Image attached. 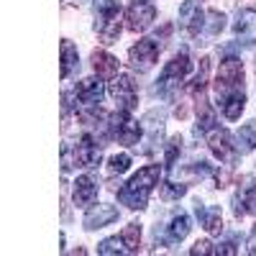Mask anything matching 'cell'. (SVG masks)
<instances>
[{"label":"cell","instance_id":"cell-16","mask_svg":"<svg viewBox=\"0 0 256 256\" xmlns=\"http://www.w3.org/2000/svg\"><path fill=\"white\" fill-rule=\"evenodd\" d=\"M195 216L200 220V226L208 230V233H218L223 230V216H220V208H210V205H202V202H195Z\"/></svg>","mask_w":256,"mask_h":256},{"label":"cell","instance_id":"cell-23","mask_svg":"<svg viewBox=\"0 0 256 256\" xmlns=\"http://www.w3.org/2000/svg\"><path fill=\"white\" fill-rule=\"evenodd\" d=\"M208 72H210V59L208 56H202L200 59V70H198V74H195V80L190 82V95H202V90H205V84H208Z\"/></svg>","mask_w":256,"mask_h":256},{"label":"cell","instance_id":"cell-12","mask_svg":"<svg viewBox=\"0 0 256 256\" xmlns=\"http://www.w3.org/2000/svg\"><path fill=\"white\" fill-rule=\"evenodd\" d=\"M74 154H77V166H88V169H92V166L100 164L102 148H100V144L95 141L92 134H84V136L77 141V146H74Z\"/></svg>","mask_w":256,"mask_h":256},{"label":"cell","instance_id":"cell-15","mask_svg":"<svg viewBox=\"0 0 256 256\" xmlns=\"http://www.w3.org/2000/svg\"><path fill=\"white\" fill-rule=\"evenodd\" d=\"M233 36L238 44H256V10H241L236 24H233Z\"/></svg>","mask_w":256,"mask_h":256},{"label":"cell","instance_id":"cell-10","mask_svg":"<svg viewBox=\"0 0 256 256\" xmlns=\"http://www.w3.org/2000/svg\"><path fill=\"white\" fill-rule=\"evenodd\" d=\"M205 18L208 13L198 6V0H184L180 8V26L184 31L187 38H198L200 31L205 28Z\"/></svg>","mask_w":256,"mask_h":256},{"label":"cell","instance_id":"cell-13","mask_svg":"<svg viewBox=\"0 0 256 256\" xmlns=\"http://www.w3.org/2000/svg\"><path fill=\"white\" fill-rule=\"evenodd\" d=\"M113 220H118V208L116 205H90L88 212H84L82 226L88 230H98V228L110 226Z\"/></svg>","mask_w":256,"mask_h":256},{"label":"cell","instance_id":"cell-31","mask_svg":"<svg viewBox=\"0 0 256 256\" xmlns=\"http://www.w3.org/2000/svg\"><path fill=\"white\" fill-rule=\"evenodd\" d=\"M216 254H228V256L238 254V248H236V238H228V241H223V244L216 248Z\"/></svg>","mask_w":256,"mask_h":256},{"label":"cell","instance_id":"cell-17","mask_svg":"<svg viewBox=\"0 0 256 256\" xmlns=\"http://www.w3.org/2000/svg\"><path fill=\"white\" fill-rule=\"evenodd\" d=\"M92 67H95L100 80H113L118 74V59L108 52L98 49V52H92Z\"/></svg>","mask_w":256,"mask_h":256},{"label":"cell","instance_id":"cell-18","mask_svg":"<svg viewBox=\"0 0 256 256\" xmlns=\"http://www.w3.org/2000/svg\"><path fill=\"white\" fill-rule=\"evenodd\" d=\"M192 223H190V216L187 212H177V216L169 220L166 226V236H164V244H180L187 238V233H190Z\"/></svg>","mask_w":256,"mask_h":256},{"label":"cell","instance_id":"cell-21","mask_svg":"<svg viewBox=\"0 0 256 256\" xmlns=\"http://www.w3.org/2000/svg\"><path fill=\"white\" fill-rule=\"evenodd\" d=\"M236 146H238V154H248V152L256 148V120H248L238 128Z\"/></svg>","mask_w":256,"mask_h":256},{"label":"cell","instance_id":"cell-14","mask_svg":"<svg viewBox=\"0 0 256 256\" xmlns=\"http://www.w3.org/2000/svg\"><path fill=\"white\" fill-rule=\"evenodd\" d=\"M98 198V177L92 174H82L77 177L74 182V190H72V200L77 208H90Z\"/></svg>","mask_w":256,"mask_h":256},{"label":"cell","instance_id":"cell-22","mask_svg":"<svg viewBox=\"0 0 256 256\" xmlns=\"http://www.w3.org/2000/svg\"><path fill=\"white\" fill-rule=\"evenodd\" d=\"M98 254H100V256H120V254H131V251H128L123 236H110V238L100 241Z\"/></svg>","mask_w":256,"mask_h":256},{"label":"cell","instance_id":"cell-19","mask_svg":"<svg viewBox=\"0 0 256 256\" xmlns=\"http://www.w3.org/2000/svg\"><path fill=\"white\" fill-rule=\"evenodd\" d=\"M141 126L148 131V141H146V144H152V146H148V152H152V148L162 141V131H164V110H152V113H146Z\"/></svg>","mask_w":256,"mask_h":256},{"label":"cell","instance_id":"cell-2","mask_svg":"<svg viewBox=\"0 0 256 256\" xmlns=\"http://www.w3.org/2000/svg\"><path fill=\"white\" fill-rule=\"evenodd\" d=\"M159 180H162V164H148V166L138 169V172L118 190L120 205L131 208V210H144L146 202H148V195L154 192Z\"/></svg>","mask_w":256,"mask_h":256},{"label":"cell","instance_id":"cell-3","mask_svg":"<svg viewBox=\"0 0 256 256\" xmlns=\"http://www.w3.org/2000/svg\"><path fill=\"white\" fill-rule=\"evenodd\" d=\"M120 0H98L95 3V34L102 44H116L120 36Z\"/></svg>","mask_w":256,"mask_h":256},{"label":"cell","instance_id":"cell-6","mask_svg":"<svg viewBox=\"0 0 256 256\" xmlns=\"http://www.w3.org/2000/svg\"><path fill=\"white\" fill-rule=\"evenodd\" d=\"M159 52H162V41L156 36L154 38H141L128 49V62H131V67L136 72H148L156 64Z\"/></svg>","mask_w":256,"mask_h":256},{"label":"cell","instance_id":"cell-8","mask_svg":"<svg viewBox=\"0 0 256 256\" xmlns=\"http://www.w3.org/2000/svg\"><path fill=\"white\" fill-rule=\"evenodd\" d=\"M108 92L120 105V110H128V113H131L136 108V102H138L136 82H134L131 74H116L113 82H110V88H108Z\"/></svg>","mask_w":256,"mask_h":256},{"label":"cell","instance_id":"cell-1","mask_svg":"<svg viewBox=\"0 0 256 256\" xmlns=\"http://www.w3.org/2000/svg\"><path fill=\"white\" fill-rule=\"evenodd\" d=\"M216 98L218 108L228 120H238L246 108V90H244V64L236 56H226L218 67L216 80Z\"/></svg>","mask_w":256,"mask_h":256},{"label":"cell","instance_id":"cell-27","mask_svg":"<svg viewBox=\"0 0 256 256\" xmlns=\"http://www.w3.org/2000/svg\"><path fill=\"white\" fill-rule=\"evenodd\" d=\"M205 28H208L210 36H218L226 28V16L220 10H210L208 13V20H205Z\"/></svg>","mask_w":256,"mask_h":256},{"label":"cell","instance_id":"cell-25","mask_svg":"<svg viewBox=\"0 0 256 256\" xmlns=\"http://www.w3.org/2000/svg\"><path fill=\"white\" fill-rule=\"evenodd\" d=\"M128 166H131V154L120 152V154H113V156H110L108 172H110V174H123V172H128Z\"/></svg>","mask_w":256,"mask_h":256},{"label":"cell","instance_id":"cell-20","mask_svg":"<svg viewBox=\"0 0 256 256\" xmlns=\"http://www.w3.org/2000/svg\"><path fill=\"white\" fill-rule=\"evenodd\" d=\"M77 67H80V54H77V46L72 44L70 38H64V41H62V70H59L62 80H67L72 72H77Z\"/></svg>","mask_w":256,"mask_h":256},{"label":"cell","instance_id":"cell-7","mask_svg":"<svg viewBox=\"0 0 256 256\" xmlns=\"http://www.w3.org/2000/svg\"><path fill=\"white\" fill-rule=\"evenodd\" d=\"M154 18H156V8L152 0H131V6L126 10V26L128 31L141 34L154 24Z\"/></svg>","mask_w":256,"mask_h":256},{"label":"cell","instance_id":"cell-28","mask_svg":"<svg viewBox=\"0 0 256 256\" xmlns=\"http://www.w3.org/2000/svg\"><path fill=\"white\" fill-rule=\"evenodd\" d=\"M182 152V138L180 136H174V138H169V144H166V154H164V162L166 164H174V159H177V154Z\"/></svg>","mask_w":256,"mask_h":256},{"label":"cell","instance_id":"cell-24","mask_svg":"<svg viewBox=\"0 0 256 256\" xmlns=\"http://www.w3.org/2000/svg\"><path fill=\"white\" fill-rule=\"evenodd\" d=\"M123 241H126V246H128V251L131 254H136L138 251V246H141V223H128L126 228H123Z\"/></svg>","mask_w":256,"mask_h":256},{"label":"cell","instance_id":"cell-11","mask_svg":"<svg viewBox=\"0 0 256 256\" xmlns=\"http://www.w3.org/2000/svg\"><path fill=\"white\" fill-rule=\"evenodd\" d=\"M254 205H256V177L246 174L238 182L236 195H233V216H236V218H246Z\"/></svg>","mask_w":256,"mask_h":256},{"label":"cell","instance_id":"cell-5","mask_svg":"<svg viewBox=\"0 0 256 256\" xmlns=\"http://www.w3.org/2000/svg\"><path fill=\"white\" fill-rule=\"evenodd\" d=\"M190 70H192V62H190V54L182 49V52H177L174 54V59L164 67V72L159 74V80H156V92L162 95V98H172L174 95V90L180 88V84L184 82V77L190 74Z\"/></svg>","mask_w":256,"mask_h":256},{"label":"cell","instance_id":"cell-29","mask_svg":"<svg viewBox=\"0 0 256 256\" xmlns=\"http://www.w3.org/2000/svg\"><path fill=\"white\" fill-rule=\"evenodd\" d=\"M74 164H77V154H72V148L64 144V146H62V172L67 174Z\"/></svg>","mask_w":256,"mask_h":256},{"label":"cell","instance_id":"cell-9","mask_svg":"<svg viewBox=\"0 0 256 256\" xmlns=\"http://www.w3.org/2000/svg\"><path fill=\"white\" fill-rule=\"evenodd\" d=\"M208 144H210V152L216 154L223 164H233L238 159V146H236V138H233L226 128H212L208 134Z\"/></svg>","mask_w":256,"mask_h":256},{"label":"cell","instance_id":"cell-4","mask_svg":"<svg viewBox=\"0 0 256 256\" xmlns=\"http://www.w3.org/2000/svg\"><path fill=\"white\" fill-rule=\"evenodd\" d=\"M102 126H105V134H108L110 138H116L126 146H136L141 141V134H144V126L136 123L128 110H118V113L105 116Z\"/></svg>","mask_w":256,"mask_h":256},{"label":"cell","instance_id":"cell-26","mask_svg":"<svg viewBox=\"0 0 256 256\" xmlns=\"http://www.w3.org/2000/svg\"><path fill=\"white\" fill-rule=\"evenodd\" d=\"M187 192V184L184 182H164L162 184V200H180Z\"/></svg>","mask_w":256,"mask_h":256},{"label":"cell","instance_id":"cell-30","mask_svg":"<svg viewBox=\"0 0 256 256\" xmlns=\"http://www.w3.org/2000/svg\"><path fill=\"white\" fill-rule=\"evenodd\" d=\"M190 254H192V256H200V254H216V246H212L210 241H198L195 246L190 248Z\"/></svg>","mask_w":256,"mask_h":256}]
</instances>
